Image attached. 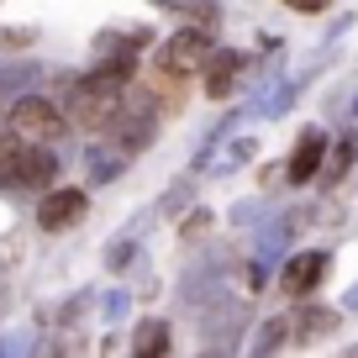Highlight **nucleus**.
I'll use <instances>...</instances> for the list:
<instances>
[{
    "label": "nucleus",
    "mask_w": 358,
    "mask_h": 358,
    "mask_svg": "<svg viewBox=\"0 0 358 358\" xmlns=\"http://www.w3.org/2000/svg\"><path fill=\"white\" fill-rule=\"evenodd\" d=\"M0 43H6V48H27V43H32V32H27V27H6Z\"/></svg>",
    "instance_id": "f3484780"
},
{
    "label": "nucleus",
    "mask_w": 358,
    "mask_h": 358,
    "mask_svg": "<svg viewBox=\"0 0 358 358\" xmlns=\"http://www.w3.org/2000/svg\"><path fill=\"white\" fill-rule=\"evenodd\" d=\"M127 164V158H111V153H95V158H90V179H111L116 174V169H122Z\"/></svg>",
    "instance_id": "dca6fc26"
},
{
    "label": "nucleus",
    "mask_w": 358,
    "mask_h": 358,
    "mask_svg": "<svg viewBox=\"0 0 358 358\" xmlns=\"http://www.w3.org/2000/svg\"><path fill=\"white\" fill-rule=\"evenodd\" d=\"M85 211H90L85 190L64 185V190H48L43 201H37V227H43V232H69L74 222H85Z\"/></svg>",
    "instance_id": "39448f33"
},
{
    "label": "nucleus",
    "mask_w": 358,
    "mask_h": 358,
    "mask_svg": "<svg viewBox=\"0 0 358 358\" xmlns=\"http://www.w3.org/2000/svg\"><path fill=\"white\" fill-rule=\"evenodd\" d=\"M237 74H243V53H232V48H222V53L206 58V95L211 101H222V95H232Z\"/></svg>",
    "instance_id": "6e6552de"
},
{
    "label": "nucleus",
    "mask_w": 358,
    "mask_h": 358,
    "mask_svg": "<svg viewBox=\"0 0 358 358\" xmlns=\"http://www.w3.org/2000/svg\"><path fill=\"white\" fill-rule=\"evenodd\" d=\"M285 337H290V316H274V322H264V337H258V348H280Z\"/></svg>",
    "instance_id": "2eb2a0df"
},
{
    "label": "nucleus",
    "mask_w": 358,
    "mask_h": 358,
    "mask_svg": "<svg viewBox=\"0 0 358 358\" xmlns=\"http://www.w3.org/2000/svg\"><path fill=\"white\" fill-rule=\"evenodd\" d=\"M353 158H358V132H348L343 143H337V153L327 158V179H332V185H337V179H343L348 169H353Z\"/></svg>",
    "instance_id": "ddd939ff"
},
{
    "label": "nucleus",
    "mask_w": 358,
    "mask_h": 358,
    "mask_svg": "<svg viewBox=\"0 0 358 358\" xmlns=\"http://www.w3.org/2000/svg\"><path fill=\"white\" fill-rule=\"evenodd\" d=\"M153 127H158V106H153V95H137V101H127V106H122V116L111 122L116 148H122V153H137V148H148V143H153Z\"/></svg>",
    "instance_id": "20e7f679"
},
{
    "label": "nucleus",
    "mask_w": 358,
    "mask_h": 358,
    "mask_svg": "<svg viewBox=\"0 0 358 358\" xmlns=\"http://www.w3.org/2000/svg\"><path fill=\"white\" fill-rule=\"evenodd\" d=\"M285 6H290V11H306V16H316V11H327L332 0H285Z\"/></svg>",
    "instance_id": "a211bd4d"
},
{
    "label": "nucleus",
    "mask_w": 358,
    "mask_h": 358,
    "mask_svg": "<svg viewBox=\"0 0 358 358\" xmlns=\"http://www.w3.org/2000/svg\"><path fill=\"white\" fill-rule=\"evenodd\" d=\"M132 353H137V358L169 353V327H164V322H143V327L132 332Z\"/></svg>",
    "instance_id": "9b49d317"
},
{
    "label": "nucleus",
    "mask_w": 358,
    "mask_h": 358,
    "mask_svg": "<svg viewBox=\"0 0 358 358\" xmlns=\"http://www.w3.org/2000/svg\"><path fill=\"white\" fill-rule=\"evenodd\" d=\"M16 169H22V137H0V190H16Z\"/></svg>",
    "instance_id": "f8f14e48"
},
{
    "label": "nucleus",
    "mask_w": 358,
    "mask_h": 358,
    "mask_svg": "<svg viewBox=\"0 0 358 358\" xmlns=\"http://www.w3.org/2000/svg\"><path fill=\"white\" fill-rule=\"evenodd\" d=\"M327 264H332V258H327L322 248H311V253H295L290 264H285V274H280V290H285V295H311L316 285H322Z\"/></svg>",
    "instance_id": "0eeeda50"
},
{
    "label": "nucleus",
    "mask_w": 358,
    "mask_h": 358,
    "mask_svg": "<svg viewBox=\"0 0 358 358\" xmlns=\"http://www.w3.org/2000/svg\"><path fill=\"white\" fill-rule=\"evenodd\" d=\"M332 327H337V311H327V306H306L290 316V337H327Z\"/></svg>",
    "instance_id": "9d476101"
},
{
    "label": "nucleus",
    "mask_w": 358,
    "mask_h": 358,
    "mask_svg": "<svg viewBox=\"0 0 358 358\" xmlns=\"http://www.w3.org/2000/svg\"><path fill=\"white\" fill-rule=\"evenodd\" d=\"M127 106V85L111 74H85L74 90H69V122L79 127V132H111V122L122 116Z\"/></svg>",
    "instance_id": "f257e3e1"
},
{
    "label": "nucleus",
    "mask_w": 358,
    "mask_h": 358,
    "mask_svg": "<svg viewBox=\"0 0 358 358\" xmlns=\"http://www.w3.org/2000/svg\"><path fill=\"white\" fill-rule=\"evenodd\" d=\"M322 158H327V137L316 132H301V143H295V158H290V185H306V179L322 169Z\"/></svg>",
    "instance_id": "1a4fd4ad"
},
{
    "label": "nucleus",
    "mask_w": 358,
    "mask_h": 358,
    "mask_svg": "<svg viewBox=\"0 0 358 358\" xmlns=\"http://www.w3.org/2000/svg\"><path fill=\"white\" fill-rule=\"evenodd\" d=\"M32 79H37L32 64H0V90H22V85H32Z\"/></svg>",
    "instance_id": "4468645a"
},
{
    "label": "nucleus",
    "mask_w": 358,
    "mask_h": 358,
    "mask_svg": "<svg viewBox=\"0 0 358 358\" xmlns=\"http://www.w3.org/2000/svg\"><path fill=\"white\" fill-rule=\"evenodd\" d=\"M58 164H64V158H53V148H43V143H22L16 190H48V185L58 179Z\"/></svg>",
    "instance_id": "423d86ee"
},
{
    "label": "nucleus",
    "mask_w": 358,
    "mask_h": 358,
    "mask_svg": "<svg viewBox=\"0 0 358 358\" xmlns=\"http://www.w3.org/2000/svg\"><path fill=\"white\" fill-rule=\"evenodd\" d=\"M69 116L58 111L53 101H43V95H22V101L11 106V132L22 137V143H43V148H53V143H64V132H69Z\"/></svg>",
    "instance_id": "f03ea898"
},
{
    "label": "nucleus",
    "mask_w": 358,
    "mask_h": 358,
    "mask_svg": "<svg viewBox=\"0 0 358 358\" xmlns=\"http://www.w3.org/2000/svg\"><path fill=\"white\" fill-rule=\"evenodd\" d=\"M206 58H211V32H206V27H185V32H174L158 48V69H164V74H179V79L206 69Z\"/></svg>",
    "instance_id": "7ed1b4c3"
}]
</instances>
